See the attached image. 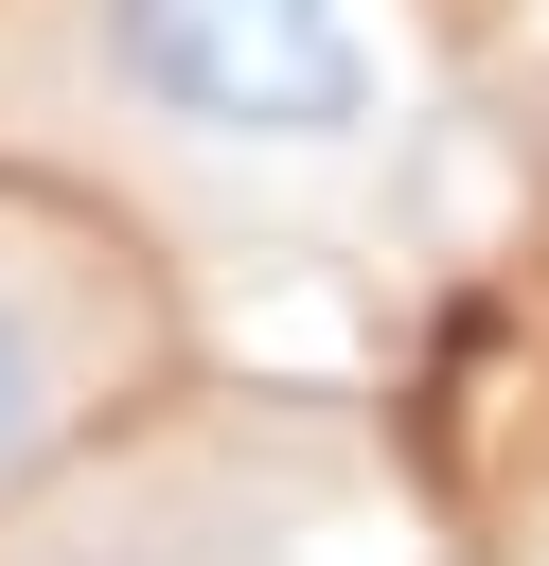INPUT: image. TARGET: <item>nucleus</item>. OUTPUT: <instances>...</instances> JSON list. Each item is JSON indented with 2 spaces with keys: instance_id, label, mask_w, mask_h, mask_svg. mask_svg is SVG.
I'll use <instances>...</instances> for the list:
<instances>
[{
  "instance_id": "3",
  "label": "nucleus",
  "mask_w": 549,
  "mask_h": 566,
  "mask_svg": "<svg viewBox=\"0 0 549 566\" xmlns=\"http://www.w3.org/2000/svg\"><path fill=\"white\" fill-rule=\"evenodd\" d=\"M0 566H159V548H124V531H35V548H0Z\"/></svg>"
},
{
  "instance_id": "4",
  "label": "nucleus",
  "mask_w": 549,
  "mask_h": 566,
  "mask_svg": "<svg viewBox=\"0 0 549 566\" xmlns=\"http://www.w3.org/2000/svg\"><path fill=\"white\" fill-rule=\"evenodd\" d=\"M531 566H549V548H531Z\"/></svg>"
},
{
  "instance_id": "2",
  "label": "nucleus",
  "mask_w": 549,
  "mask_h": 566,
  "mask_svg": "<svg viewBox=\"0 0 549 566\" xmlns=\"http://www.w3.org/2000/svg\"><path fill=\"white\" fill-rule=\"evenodd\" d=\"M159 371H177V265L71 177H0V513L106 460Z\"/></svg>"
},
{
  "instance_id": "1",
  "label": "nucleus",
  "mask_w": 549,
  "mask_h": 566,
  "mask_svg": "<svg viewBox=\"0 0 549 566\" xmlns=\"http://www.w3.org/2000/svg\"><path fill=\"white\" fill-rule=\"evenodd\" d=\"M89 88L213 177H354L390 142V0H71Z\"/></svg>"
}]
</instances>
